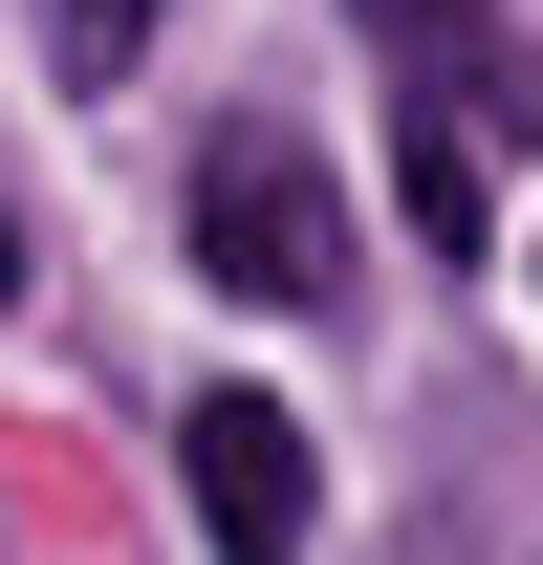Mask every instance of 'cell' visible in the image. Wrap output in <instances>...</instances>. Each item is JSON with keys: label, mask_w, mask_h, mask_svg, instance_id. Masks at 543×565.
I'll return each instance as SVG.
<instances>
[{"label": "cell", "mask_w": 543, "mask_h": 565, "mask_svg": "<svg viewBox=\"0 0 543 565\" xmlns=\"http://www.w3.org/2000/svg\"><path fill=\"white\" fill-rule=\"evenodd\" d=\"M174 239H196L217 305H348V174H327V131H305V109H217Z\"/></svg>", "instance_id": "obj_1"}, {"label": "cell", "mask_w": 543, "mask_h": 565, "mask_svg": "<svg viewBox=\"0 0 543 565\" xmlns=\"http://www.w3.org/2000/svg\"><path fill=\"white\" fill-rule=\"evenodd\" d=\"M174 457H196V544H217V565H305L327 500H305V414H283V392H196Z\"/></svg>", "instance_id": "obj_2"}, {"label": "cell", "mask_w": 543, "mask_h": 565, "mask_svg": "<svg viewBox=\"0 0 543 565\" xmlns=\"http://www.w3.org/2000/svg\"><path fill=\"white\" fill-rule=\"evenodd\" d=\"M348 22L413 66V109H457V131H543V66L500 44V0H348Z\"/></svg>", "instance_id": "obj_3"}, {"label": "cell", "mask_w": 543, "mask_h": 565, "mask_svg": "<svg viewBox=\"0 0 543 565\" xmlns=\"http://www.w3.org/2000/svg\"><path fill=\"white\" fill-rule=\"evenodd\" d=\"M392 217L435 239V262H500V196H478V131H457V109H392Z\"/></svg>", "instance_id": "obj_4"}, {"label": "cell", "mask_w": 543, "mask_h": 565, "mask_svg": "<svg viewBox=\"0 0 543 565\" xmlns=\"http://www.w3.org/2000/svg\"><path fill=\"white\" fill-rule=\"evenodd\" d=\"M44 44H66V87H131L152 66V0H44Z\"/></svg>", "instance_id": "obj_5"}, {"label": "cell", "mask_w": 543, "mask_h": 565, "mask_svg": "<svg viewBox=\"0 0 543 565\" xmlns=\"http://www.w3.org/2000/svg\"><path fill=\"white\" fill-rule=\"evenodd\" d=\"M22 282H44V262H22V217H0V305H22Z\"/></svg>", "instance_id": "obj_6"}, {"label": "cell", "mask_w": 543, "mask_h": 565, "mask_svg": "<svg viewBox=\"0 0 543 565\" xmlns=\"http://www.w3.org/2000/svg\"><path fill=\"white\" fill-rule=\"evenodd\" d=\"M522 282H543V262H522Z\"/></svg>", "instance_id": "obj_7"}]
</instances>
